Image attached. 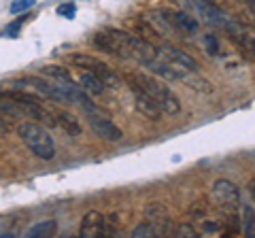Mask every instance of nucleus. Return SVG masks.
Instances as JSON below:
<instances>
[{
  "label": "nucleus",
  "mask_w": 255,
  "mask_h": 238,
  "mask_svg": "<svg viewBox=\"0 0 255 238\" xmlns=\"http://www.w3.org/2000/svg\"><path fill=\"white\" fill-rule=\"evenodd\" d=\"M41 73L45 77H51L55 79L58 83H73V77H70V73L64 66H55V64H49V66H43Z\"/></svg>",
  "instance_id": "obj_17"
},
{
  "label": "nucleus",
  "mask_w": 255,
  "mask_h": 238,
  "mask_svg": "<svg viewBox=\"0 0 255 238\" xmlns=\"http://www.w3.org/2000/svg\"><path fill=\"white\" fill-rule=\"evenodd\" d=\"M128 38H130V32H124V30H100L92 38V43L96 49L128 60Z\"/></svg>",
  "instance_id": "obj_3"
},
{
  "label": "nucleus",
  "mask_w": 255,
  "mask_h": 238,
  "mask_svg": "<svg viewBox=\"0 0 255 238\" xmlns=\"http://www.w3.org/2000/svg\"><path fill=\"white\" fill-rule=\"evenodd\" d=\"M36 4V0H13L11 6H9V13L11 15H19V13H26L28 9Z\"/></svg>",
  "instance_id": "obj_21"
},
{
  "label": "nucleus",
  "mask_w": 255,
  "mask_h": 238,
  "mask_svg": "<svg viewBox=\"0 0 255 238\" xmlns=\"http://www.w3.org/2000/svg\"><path fill=\"white\" fill-rule=\"evenodd\" d=\"M58 15H62V17H66V19H73L75 15H77V4L75 2H64L58 6Z\"/></svg>",
  "instance_id": "obj_23"
},
{
  "label": "nucleus",
  "mask_w": 255,
  "mask_h": 238,
  "mask_svg": "<svg viewBox=\"0 0 255 238\" xmlns=\"http://www.w3.org/2000/svg\"><path fill=\"white\" fill-rule=\"evenodd\" d=\"M177 234L183 236V238H194V236H198V230L191 226V224H181L177 228Z\"/></svg>",
  "instance_id": "obj_25"
},
{
  "label": "nucleus",
  "mask_w": 255,
  "mask_h": 238,
  "mask_svg": "<svg viewBox=\"0 0 255 238\" xmlns=\"http://www.w3.org/2000/svg\"><path fill=\"white\" fill-rule=\"evenodd\" d=\"M55 230H58V224H55L53 219H45V221H41V224L32 226V228L28 230V236H32V238H38V236H53Z\"/></svg>",
  "instance_id": "obj_18"
},
{
  "label": "nucleus",
  "mask_w": 255,
  "mask_h": 238,
  "mask_svg": "<svg viewBox=\"0 0 255 238\" xmlns=\"http://www.w3.org/2000/svg\"><path fill=\"white\" fill-rule=\"evenodd\" d=\"M204 47H206V53L219 55V41H217V38H215L213 34H206V36H204Z\"/></svg>",
  "instance_id": "obj_24"
},
{
  "label": "nucleus",
  "mask_w": 255,
  "mask_h": 238,
  "mask_svg": "<svg viewBox=\"0 0 255 238\" xmlns=\"http://www.w3.org/2000/svg\"><path fill=\"white\" fill-rule=\"evenodd\" d=\"M166 15H168V19L172 21V26L177 32H198V19L196 17H191V15L187 13H170V11H166Z\"/></svg>",
  "instance_id": "obj_15"
},
{
  "label": "nucleus",
  "mask_w": 255,
  "mask_h": 238,
  "mask_svg": "<svg viewBox=\"0 0 255 238\" xmlns=\"http://www.w3.org/2000/svg\"><path fill=\"white\" fill-rule=\"evenodd\" d=\"M130 87L134 92V105H136L140 115H145L149 119H159V117H162V109H159V105L153 98L147 96V94L142 92L140 87H136V85H130Z\"/></svg>",
  "instance_id": "obj_12"
},
{
  "label": "nucleus",
  "mask_w": 255,
  "mask_h": 238,
  "mask_svg": "<svg viewBox=\"0 0 255 238\" xmlns=\"http://www.w3.org/2000/svg\"><path fill=\"white\" fill-rule=\"evenodd\" d=\"M157 53L162 55L164 60H168L170 64L179 66L183 70H196V73L200 70V64L196 62V58H191L189 53H185L183 49H179V47H174V45H159Z\"/></svg>",
  "instance_id": "obj_9"
},
{
  "label": "nucleus",
  "mask_w": 255,
  "mask_h": 238,
  "mask_svg": "<svg viewBox=\"0 0 255 238\" xmlns=\"http://www.w3.org/2000/svg\"><path fill=\"white\" fill-rule=\"evenodd\" d=\"M21 23H23V19H17V21H13L11 26H6L4 28V36H17V30L21 28Z\"/></svg>",
  "instance_id": "obj_26"
},
{
  "label": "nucleus",
  "mask_w": 255,
  "mask_h": 238,
  "mask_svg": "<svg viewBox=\"0 0 255 238\" xmlns=\"http://www.w3.org/2000/svg\"><path fill=\"white\" fill-rule=\"evenodd\" d=\"M87 121H90V128L94 130L96 136H100L105 140H113V142L124 138L122 128H117V125L109 119V115H90Z\"/></svg>",
  "instance_id": "obj_10"
},
{
  "label": "nucleus",
  "mask_w": 255,
  "mask_h": 238,
  "mask_svg": "<svg viewBox=\"0 0 255 238\" xmlns=\"http://www.w3.org/2000/svg\"><path fill=\"white\" fill-rule=\"evenodd\" d=\"M213 200L223 211V215H234L241 206V192L238 187L228 179H217L213 183Z\"/></svg>",
  "instance_id": "obj_4"
},
{
  "label": "nucleus",
  "mask_w": 255,
  "mask_h": 238,
  "mask_svg": "<svg viewBox=\"0 0 255 238\" xmlns=\"http://www.w3.org/2000/svg\"><path fill=\"white\" fill-rule=\"evenodd\" d=\"M68 62L70 64H75L79 68H83V70H90V73H94L96 77H100L102 81H105L107 85L111 87H119V77L115 75V70H111L105 62H100V60H96L94 55H85V53H73V55H68Z\"/></svg>",
  "instance_id": "obj_5"
},
{
  "label": "nucleus",
  "mask_w": 255,
  "mask_h": 238,
  "mask_svg": "<svg viewBox=\"0 0 255 238\" xmlns=\"http://www.w3.org/2000/svg\"><path fill=\"white\" fill-rule=\"evenodd\" d=\"M132 236L134 238H142V236H149L151 238V236H157V228H155L153 221H147V224H140V226L134 228Z\"/></svg>",
  "instance_id": "obj_20"
},
{
  "label": "nucleus",
  "mask_w": 255,
  "mask_h": 238,
  "mask_svg": "<svg viewBox=\"0 0 255 238\" xmlns=\"http://www.w3.org/2000/svg\"><path fill=\"white\" fill-rule=\"evenodd\" d=\"M128 81H130V85L140 87L147 96L153 98L159 105V109H162L164 115L174 117V115L181 113L179 96L164 83V79L153 77V75H145V73H130V75H128Z\"/></svg>",
  "instance_id": "obj_1"
},
{
  "label": "nucleus",
  "mask_w": 255,
  "mask_h": 238,
  "mask_svg": "<svg viewBox=\"0 0 255 238\" xmlns=\"http://www.w3.org/2000/svg\"><path fill=\"white\" fill-rule=\"evenodd\" d=\"M202 232L204 234H223L226 232V228L221 226V221L217 219H202Z\"/></svg>",
  "instance_id": "obj_22"
},
{
  "label": "nucleus",
  "mask_w": 255,
  "mask_h": 238,
  "mask_svg": "<svg viewBox=\"0 0 255 238\" xmlns=\"http://www.w3.org/2000/svg\"><path fill=\"white\" fill-rule=\"evenodd\" d=\"M181 81L185 83L187 87H191V90H198V92H211V85H209V81H206L204 77L198 75L196 70H183Z\"/></svg>",
  "instance_id": "obj_16"
},
{
  "label": "nucleus",
  "mask_w": 255,
  "mask_h": 238,
  "mask_svg": "<svg viewBox=\"0 0 255 238\" xmlns=\"http://www.w3.org/2000/svg\"><path fill=\"white\" fill-rule=\"evenodd\" d=\"M79 87H81L83 92H87L90 96H102L107 90V83L102 81L100 77H96L94 73H90V70H85V73L81 75V79H79Z\"/></svg>",
  "instance_id": "obj_14"
},
{
  "label": "nucleus",
  "mask_w": 255,
  "mask_h": 238,
  "mask_svg": "<svg viewBox=\"0 0 255 238\" xmlns=\"http://www.w3.org/2000/svg\"><path fill=\"white\" fill-rule=\"evenodd\" d=\"M185 2L194 9L198 15L213 23V26H219V28H226V23L230 21V15H226V11H221L213 0H185Z\"/></svg>",
  "instance_id": "obj_8"
},
{
  "label": "nucleus",
  "mask_w": 255,
  "mask_h": 238,
  "mask_svg": "<svg viewBox=\"0 0 255 238\" xmlns=\"http://www.w3.org/2000/svg\"><path fill=\"white\" fill-rule=\"evenodd\" d=\"M51 113H53V125L62 128L66 134H70V136H79V134H81V125H79L75 115L66 113V111H60V109L51 111Z\"/></svg>",
  "instance_id": "obj_13"
},
{
  "label": "nucleus",
  "mask_w": 255,
  "mask_h": 238,
  "mask_svg": "<svg viewBox=\"0 0 255 238\" xmlns=\"http://www.w3.org/2000/svg\"><path fill=\"white\" fill-rule=\"evenodd\" d=\"M105 228H107V219L102 217V213L90 211V213H85V217L81 219L79 236H83V238H98V236L105 234Z\"/></svg>",
  "instance_id": "obj_11"
},
{
  "label": "nucleus",
  "mask_w": 255,
  "mask_h": 238,
  "mask_svg": "<svg viewBox=\"0 0 255 238\" xmlns=\"http://www.w3.org/2000/svg\"><path fill=\"white\" fill-rule=\"evenodd\" d=\"M226 32L245 53H249V55H253V58H255V30L247 28L245 23H241V21L230 19L226 23Z\"/></svg>",
  "instance_id": "obj_7"
},
{
  "label": "nucleus",
  "mask_w": 255,
  "mask_h": 238,
  "mask_svg": "<svg viewBox=\"0 0 255 238\" xmlns=\"http://www.w3.org/2000/svg\"><path fill=\"white\" fill-rule=\"evenodd\" d=\"M11 83V90H17L21 94H28V96H34V98H49L55 100V85L43 81L38 77H23V79H13Z\"/></svg>",
  "instance_id": "obj_6"
},
{
  "label": "nucleus",
  "mask_w": 255,
  "mask_h": 238,
  "mask_svg": "<svg viewBox=\"0 0 255 238\" xmlns=\"http://www.w3.org/2000/svg\"><path fill=\"white\" fill-rule=\"evenodd\" d=\"M17 134L36 157H41V160H53L55 142L49 134H47L43 125H38L34 121H23L17 125Z\"/></svg>",
  "instance_id": "obj_2"
},
{
  "label": "nucleus",
  "mask_w": 255,
  "mask_h": 238,
  "mask_svg": "<svg viewBox=\"0 0 255 238\" xmlns=\"http://www.w3.org/2000/svg\"><path fill=\"white\" fill-rule=\"evenodd\" d=\"M249 194H251V198H253V202H255V177L249 181Z\"/></svg>",
  "instance_id": "obj_27"
},
{
  "label": "nucleus",
  "mask_w": 255,
  "mask_h": 238,
  "mask_svg": "<svg viewBox=\"0 0 255 238\" xmlns=\"http://www.w3.org/2000/svg\"><path fill=\"white\" fill-rule=\"evenodd\" d=\"M243 224H245V232L247 236H253L255 238V211L253 206H243Z\"/></svg>",
  "instance_id": "obj_19"
}]
</instances>
